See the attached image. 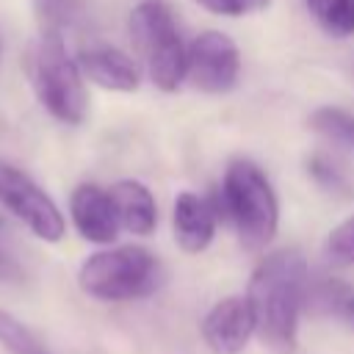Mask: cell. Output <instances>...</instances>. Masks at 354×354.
<instances>
[{"mask_svg": "<svg viewBox=\"0 0 354 354\" xmlns=\"http://www.w3.org/2000/svg\"><path fill=\"white\" fill-rule=\"evenodd\" d=\"M310 271L299 249L266 254L249 279V307L260 343L274 354H293L299 346V321L307 307Z\"/></svg>", "mask_w": 354, "mask_h": 354, "instance_id": "cell-1", "label": "cell"}, {"mask_svg": "<svg viewBox=\"0 0 354 354\" xmlns=\"http://www.w3.org/2000/svg\"><path fill=\"white\" fill-rule=\"evenodd\" d=\"M221 202L238 232V241L249 252H260L274 241L279 227V202L274 185L254 160L235 158L227 163L221 180Z\"/></svg>", "mask_w": 354, "mask_h": 354, "instance_id": "cell-2", "label": "cell"}, {"mask_svg": "<svg viewBox=\"0 0 354 354\" xmlns=\"http://www.w3.org/2000/svg\"><path fill=\"white\" fill-rule=\"evenodd\" d=\"M28 77L41 108L64 122L80 124L88 113L86 80L77 69L75 55L66 50V39L55 33H39L28 53Z\"/></svg>", "mask_w": 354, "mask_h": 354, "instance_id": "cell-3", "label": "cell"}, {"mask_svg": "<svg viewBox=\"0 0 354 354\" xmlns=\"http://www.w3.org/2000/svg\"><path fill=\"white\" fill-rule=\"evenodd\" d=\"M160 260L136 243L108 246L88 254L77 268V285L97 301H136L158 290Z\"/></svg>", "mask_w": 354, "mask_h": 354, "instance_id": "cell-4", "label": "cell"}, {"mask_svg": "<svg viewBox=\"0 0 354 354\" xmlns=\"http://www.w3.org/2000/svg\"><path fill=\"white\" fill-rule=\"evenodd\" d=\"M130 39L147 61V72L160 91H177L185 80L188 47L177 30L174 11L166 0H141L130 11Z\"/></svg>", "mask_w": 354, "mask_h": 354, "instance_id": "cell-5", "label": "cell"}, {"mask_svg": "<svg viewBox=\"0 0 354 354\" xmlns=\"http://www.w3.org/2000/svg\"><path fill=\"white\" fill-rule=\"evenodd\" d=\"M0 207L44 243H58L66 235V218L55 199L30 174L6 160H0Z\"/></svg>", "mask_w": 354, "mask_h": 354, "instance_id": "cell-6", "label": "cell"}, {"mask_svg": "<svg viewBox=\"0 0 354 354\" xmlns=\"http://www.w3.org/2000/svg\"><path fill=\"white\" fill-rule=\"evenodd\" d=\"M238 75H241V53L227 33L205 30L191 41L185 77L194 88L205 94H224L238 83Z\"/></svg>", "mask_w": 354, "mask_h": 354, "instance_id": "cell-7", "label": "cell"}, {"mask_svg": "<svg viewBox=\"0 0 354 354\" xmlns=\"http://www.w3.org/2000/svg\"><path fill=\"white\" fill-rule=\"evenodd\" d=\"M199 329H202V340L213 354H238L257 335L246 296H227L216 301L205 313Z\"/></svg>", "mask_w": 354, "mask_h": 354, "instance_id": "cell-8", "label": "cell"}, {"mask_svg": "<svg viewBox=\"0 0 354 354\" xmlns=\"http://www.w3.org/2000/svg\"><path fill=\"white\" fill-rule=\"evenodd\" d=\"M69 216L75 230L88 243H113L119 235V216L113 207V199L108 188H100L97 183H80L69 196Z\"/></svg>", "mask_w": 354, "mask_h": 354, "instance_id": "cell-9", "label": "cell"}, {"mask_svg": "<svg viewBox=\"0 0 354 354\" xmlns=\"http://www.w3.org/2000/svg\"><path fill=\"white\" fill-rule=\"evenodd\" d=\"M75 61H77V69H80L83 80H88V83H94L105 91L127 94V91H136L138 83H141L138 64L119 47L88 44V47H80L75 53Z\"/></svg>", "mask_w": 354, "mask_h": 354, "instance_id": "cell-10", "label": "cell"}, {"mask_svg": "<svg viewBox=\"0 0 354 354\" xmlns=\"http://www.w3.org/2000/svg\"><path fill=\"white\" fill-rule=\"evenodd\" d=\"M171 230H174V241L183 252H188V254L205 252L216 235L213 205L194 191H180L174 196V207H171Z\"/></svg>", "mask_w": 354, "mask_h": 354, "instance_id": "cell-11", "label": "cell"}, {"mask_svg": "<svg viewBox=\"0 0 354 354\" xmlns=\"http://www.w3.org/2000/svg\"><path fill=\"white\" fill-rule=\"evenodd\" d=\"M116 216H119V227L133 232V235H149L158 224V205L152 191L138 183V180H116L108 188Z\"/></svg>", "mask_w": 354, "mask_h": 354, "instance_id": "cell-12", "label": "cell"}, {"mask_svg": "<svg viewBox=\"0 0 354 354\" xmlns=\"http://www.w3.org/2000/svg\"><path fill=\"white\" fill-rule=\"evenodd\" d=\"M33 14L39 19V33L64 36L88 25L91 14L86 0H33Z\"/></svg>", "mask_w": 354, "mask_h": 354, "instance_id": "cell-13", "label": "cell"}, {"mask_svg": "<svg viewBox=\"0 0 354 354\" xmlns=\"http://www.w3.org/2000/svg\"><path fill=\"white\" fill-rule=\"evenodd\" d=\"M307 124L318 136H324V138H329V141H335L340 147H351L354 149V113L351 111L337 108V105H321V108H315L310 113Z\"/></svg>", "mask_w": 354, "mask_h": 354, "instance_id": "cell-14", "label": "cell"}, {"mask_svg": "<svg viewBox=\"0 0 354 354\" xmlns=\"http://www.w3.org/2000/svg\"><path fill=\"white\" fill-rule=\"evenodd\" d=\"M0 348L6 354H50L44 340L14 313L0 307Z\"/></svg>", "mask_w": 354, "mask_h": 354, "instance_id": "cell-15", "label": "cell"}, {"mask_svg": "<svg viewBox=\"0 0 354 354\" xmlns=\"http://www.w3.org/2000/svg\"><path fill=\"white\" fill-rule=\"evenodd\" d=\"M307 11L329 36L354 33V0H307Z\"/></svg>", "mask_w": 354, "mask_h": 354, "instance_id": "cell-16", "label": "cell"}, {"mask_svg": "<svg viewBox=\"0 0 354 354\" xmlns=\"http://www.w3.org/2000/svg\"><path fill=\"white\" fill-rule=\"evenodd\" d=\"M307 174L313 177V183H318L332 196H348L351 194V183H348L346 171L332 158H326V155H310Z\"/></svg>", "mask_w": 354, "mask_h": 354, "instance_id": "cell-17", "label": "cell"}, {"mask_svg": "<svg viewBox=\"0 0 354 354\" xmlns=\"http://www.w3.org/2000/svg\"><path fill=\"white\" fill-rule=\"evenodd\" d=\"M324 254L335 266H354V216L343 218L324 241Z\"/></svg>", "mask_w": 354, "mask_h": 354, "instance_id": "cell-18", "label": "cell"}, {"mask_svg": "<svg viewBox=\"0 0 354 354\" xmlns=\"http://www.w3.org/2000/svg\"><path fill=\"white\" fill-rule=\"evenodd\" d=\"M194 3L218 17H246L268 8V0H194Z\"/></svg>", "mask_w": 354, "mask_h": 354, "instance_id": "cell-19", "label": "cell"}, {"mask_svg": "<svg viewBox=\"0 0 354 354\" xmlns=\"http://www.w3.org/2000/svg\"><path fill=\"white\" fill-rule=\"evenodd\" d=\"M22 279H25L22 263L17 260L14 252H8V249L0 243V282H22Z\"/></svg>", "mask_w": 354, "mask_h": 354, "instance_id": "cell-20", "label": "cell"}, {"mask_svg": "<svg viewBox=\"0 0 354 354\" xmlns=\"http://www.w3.org/2000/svg\"><path fill=\"white\" fill-rule=\"evenodd\" d=\"M337 315H340V318H343V321H346V324L354 329V293H351V296L343 301V307H340V313H337Z\"/></svg>", "mask_w": 354, "mask_h": 354, "instance_id": "cell-21", "label": "cell"}]
</instances>
